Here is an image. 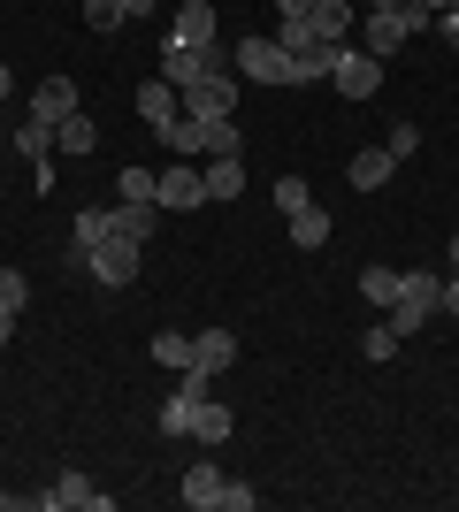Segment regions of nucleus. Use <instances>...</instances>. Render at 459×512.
Listing matches in <instances>:
<instances>
[{
	"label": "nucleus",
	"instance_id": "nucleus-1",
	"mask_svg": "<svg viewBox=\"0 0 459 512\" xmlns=\"http://www.w3.org/2000/svg\"><path fill=\"white\" fill-rule=\"evenodd\" d=\"M437 299H444V268H406V276H398V299H391V329L414 337L421 321L437 314Z\"/></svg>",
	"mask_w": 459,
	"mask_h": 512
},
{
	"label": "nucleus",
	"instance_id": "nucleus-2",
	"mask_svg": "<svg viewBox=\"0 0 459 512\" xmlns=\"http://www.w3.org/2000/svg\"><path fill=\"white\" fill-rule=\"evenodd\" d=\"M421 31H429V8H414V0H406V8H375V16L360 23V46H368L375 62H391L398 46L421 39Z\"/></svg>",
	"mask_w": 459,
	"mask_h": 512
},
{
	"label": "nucleus",
	"instance_id": "nucleus-3",
	"mask_svg": "<svg viewBox=\"0 0 459 512\" xmlns=\"http://www.w3.org/2000/svg\"><path fill=\"white\" fill-rule=\"evenodd\" d=\"M238 77L245 85H291V54H284V39H238Z\"/></svg>",
	"mask_w": 459,
	"mask_h": 512
},
{
	"label": "nucleus",
	"instance_id": "nucleus-4",
	"mask_svg": "<svg viewBox=\"0 0 459 512\" xmlns=\"http://www.w3.org/2000/svg\"><path fill=\"white\" fill-rule=\"evenodd\" d=\"M153 199H161V214H192V207H207V169H192V161H169V169L153 176Z\"/></svg>",
	"mask_w": 459,
	"mask_h": 512
},
{
	"label": "nucleus",
	"instance_id": "nucleus-5",
	"mask_svg": "<svg viewBox=\"0 0 459 512\" xmlns=\"http://www.w3.org/2000/svg\"><path fill=\"white\" fill-rule=\"evenodd\" d=\"M85 276H100L108 291H123V283H138V245L131 237H100V245H85Z\"/></svg>",
	"mask_w": 459,
	"mask_h": 512
},
{
	"label": "nucleus",
	"instance_id": "nucleus-6",
	"mask_svg": "<svg viewBox=\"0 0 459 512\" xmlns=\"http://www.w3.org/2000/svg\"><path fill=\"white\" fill-rule=\"evenodd\" d=\"M184 115H199V123L238 115V69H207L199 85H184Z\"/></svg>",
	"mask_w": 459,
	"mask_h": 512
},
{
	"label": "nucleus",
	"instance_id": "nucleus-7",
	"mask_svg": "<svg viewBox=\"0 0 459 512\" xmlns=\"http://www.w3.org/2000/svg\"><path fill=\"white\" fill-rule=\"evenodd\" d=\"M329 85L345 92V100H375V92H383V62H375L368 46H345L337 69H329Z\"/></svg>",
	"mask_w": 459,
	"mask_h": 512
},
{
	"label": "nucleus",
	"instance_id": "nucleus-8",
	"mask_svg": "<svg viewBox=\"0 0 459 512\" xmlns=\"http://www.w3.org/2000/svg\"><path fill=\"white\" fill-rule=\"evenodd\" d=\"M207 69H230V54H215V46H161V77H169L176 92L184 85H199V77H207Z\"/></svg>",
	"mask_w": 459,
	"mask_h": 512
},
{
	"label": "nucleus",
	"instance_id": "nucleus-9",
	"mask_svg": "<svg viewBox=\"0 0 459 512\" xmlns=\"http://www.w3.org/2000/svg\"><path fill=\"white\" fill-rule=\"evenodd\" d=\"M108 230L131 237V245H153V237H161V207H153V199H115V207H108Z\"/></svg>",
	"mask_w": 459,
	"mask_h": 512
},
{
	"label": "nucleus",
	"instance_id": "nucleus-10",
	"mask_svg": "<svg viewBox=\"0 0 459 512\" xmlns=\"http://www.w3.org/2000/svg\"><path fill=\"white\" fill-rule=\"evenodd\" d=\"M169 39L176 46H215V0H176Z\"/></svg>",
	"mask_w": 459,
	"mask_h": 512
},
{
	"label": "nucleus",
	"instance_id": "nucleus-11",
	"mask_svg": "<svg viewBox=\"0 0 459 512\" xmlns=\"http://www.w3.org/2000/svg\"><path fill=\"white\" fill-rule=\"evenodd\" d=\"M230 428H238V413H230V398H199L192 406V444H230Z\"/></svg>",
	"mask_w": 459,
	"mask_h": 512
},
{
	"label": "nucleus",
	"instance_id": "nucleus-12",
	"mask_svg": "<svg viewBox=\"0 0 459 512\" xmlns=\"http://www.w3.org/2000/svg\"><path fill=\"white\" fill-rule=\"evenodd\" d=\"M222 490H230V474H222L215 459H199V467L184 474V505L192 512H222Z\"/></svg>",
	"mask_w": 459,
	"mask_h": 512
},
{
	"label": "nucleus",
	"instance_id": "nucleus-13",
	"mask_svg": "<svg viewBox=\"0 0 459 512\" xmlns=\"http://www.w3.org/2000/svg\"><path fill=\"white\" fill-rule=\"evenodd\" d=\"M138 115H146V130L176 123V115H184V92H176L169 77H153V85H138Z\"/></svg>",
	"mask_w": 459,
	"mask_h": 512
},
{
	"label": "nucleus",
	"instance_id": "nucleus-14",
	"mask_svg": "<svg viewBox=\"0 0 459 512\" xmlns=\"http://www.w3.org/2000/svg\"><path fill=\"white\" fill-rule=\"evenodd\" d=\"M62 115H77V85H69V77H46V85L31 92V123H62Z\"/></svg>",
	"mask_w": 459,
	"mask_h": 512
},
{
	"label": "nucleus",
	"instance_id": "nucleus-15",
	"mask_svg": "<svg viewBox=\"0 0 459 512\" xmlns=\"http://www.w3.org/2000/svg\"><path fill=\"white\" fill-rule=\"evenodd\" d=\"M153 138H161L176 161H199V153H207V123H199V115H176V123H161Z\"/></svg>",
	"mask_w": 459,
	"mask_h": 512
},
{
	"label": "nucleus",
	"instance_id": "nucleus-16",
	"mask_svg": "<svg viewBox=\"0 0 459 512\" xmlns=\"http://www.w3.org/2000/svg\"><path fill=\"white\" fill-rule=\"evenodd\" d=\"M391 176H398L391 146H368V153H352V192H383Z\"/></svg>",
	"mask_w": 459,
	"mask_h": 512
},
{
	"label": "nucleus",
	"instance_id": "nucleus-17",
	"mask_svg": "<svg viewBox=\"0 0 459 512\" xmlns=\"http://www.w3.org/2000/svg\"><path fill=\"white\" fill-rule=\"evenodd\" d=\"M238 360V337L230 329H199L192 337V367H207V375H222V367Z\"/></svg>",
	"mask_w": 459,
	"mask_h": 512
},
{
	"label": "nucleus",
	"instance_id": "nucleus-18",
	"mask_svg": "<svg viewBox=\"0 0 459 512\" xmlns=\"http://www.w3.org/2000/svg\"><path fill=\"white\" fill-rule=\"evenodd\" d=\"M284 222H291V245H299V253H322L329 245V214L314 207V199H306L299 214H284Z\"/></svg>",
	"mask_w": 459,
	"mask_h": 512
},
{
	"label": "nucleus",
	"instance_id": "nucleus-19",
	"mask_svg": "<svg viewBox=\"0 0 459 512\" xmlns=\"http://www.w3.org/2000/svg\"><path fill=\"white\" fill-rule=\"evenodd\" d=\"M100 146V123H92L85 107H77V115H62V123H54V153H92Z\"/></svg>",
	"mask_w": 459,
	"mask_h": 512
},
{
	"label": "nucleus",
	"instance_id": "nucleus-20",
	"mask_svg": "<svg viewBox=\"0 0 459 512\" xmlns=\"http://www.w3.org/2000/svg\"><path fill=\"white\" fill-rule=\"evenodd\" d=\"M245 192V161L238 153H215V161H207V199H238Z\"/></svg>",
	"mask_w": 459,
	"mask_h": 512
},
{
	"label": "nucleus",
	"instance_id": "nucleus-21",
	"mask_svg": "<svg viewBox=\"0 0 459 512\" xmlns=\"http://www.w3.org/2000/svg\"><path fill=\"white\" fill-rule=\"evenodd\" d=\"M85 23L100 31V39H115V31L131 23V0H85Z\"/></svg>",
	"mask_w": 459,
	"mask_h": 512
},
{
	"label": "nucleus",
	"instance_id": "nucleus-22",
	"mask_svg": "<svg viewBox=\"0 0 459 512\" xmlns=\"http://www.w3.org/2000/svg\"><path fill=\"white\" fill-rule=\"evenodd\" d=\"M16 153L23 161H54V123H16Z\"/></svg>",
	"mask_w": 459,
	"mask_h": 512
},
{
	"label": "nucleus",
	"instance_id": "nucleus-23",
	"mask_svg": "<svg viewBox=\"0 0 459 512\" xmlns=\"http://www.w3.org/2000/svg\"><path fill=\"white\" fill-rule=\"evenodd\" d=\"M153 360L184 375V367H192V337H184V329H161V337H153Z\"/></svg>",
	"mask_w": 459,
	"mask_h": 512
},
{
	"label": "nucleus",
	"instance_id": "nucleus-24",
	"mask_svg": "<svg viewBox=\"0 0 459 512\" xmlns=\"http://www.w3.org/2000/svg\"><path fill=\"white\" fill-rule=\"evenodd\" d=\"M360 299H368V306H391L398 299V268H360Z\"/></svg>",
	"mask_w": 459,
	"mask_h": 512
},
{
	"label": "nucleus",
	"instance_id": "nucleus-25",
	"mask_svg": "<svg viewBox=\"0 0 459 512\" xmlns=\"http://www.w3.org/2000/svg\"><path fill=\"white\" fill-rule=\"evenodd\" d=\"M31 306V276L23 268H0V314H23Z\"/></svg>",
	"mask_w": 459,
	"mask_h": 512
},
{
	"label": "nucleus",
	"instance_id": "nucleus-26",
	"mask_svg": "<svg viewBox=\"0 0 459 512\" xmlns=\"http://www.w3.org/2000/svg\"><path fill=\"white\" fill-rule=\"evenodd\" d=\"M69 230H77V253H85V245H100V237H108V207H77V222H69Z\"/></svg>",
	"mask_w": 459,
	"mask_h": 512
},
{
	"label": "nucleus",
	"instance_id": "nucleus-27",
	"mask_svg": "<svg viewBox=\"0 0 459 512\" xmlns=\"http://www.w3.org/2000/svg\"><path fill=\"white\" fill-rule=\"evenodd\" d=\"M192 406H199V398L169 390V398H161V428H169V436H184V428H192Z\"/></svg>",
	"mask_w": 459,
	"mask_h": 512
},
{
	"label": "nucleus",
	"instance_id": "nucleus-28",
	"mask_svg": "<svg viewBox=\"0 0 459 512\" xmlns=\"http://www.w3.org/2000/svg\"><path fill=\"white\" fill-rule=\"evenodd\" d=\"M215 153H238V115H215V123H207V161H215Z\"/></svg>",
	"mask_w": 459,
	"mask_h": 512
},
{
	"label": "nucleus",
	"instance_id": "nucleus-29",
	"mask_svg": "<svg viewBox=\"0 0 459 512\" xmlns=\"http://www.w3.org/2000/svg\"><path fill=\"white\" fill-rule=\"evenodd\" d=\"M115 199H153V169H123L115 176ZM161 207V199H153Z\"/></svg>",
	"mask_w": 459,
	"mask_h": 512
},
{
	"label": "nucleus",
	"instance_id": "nucleus-30",
	"mask_svg": "<svg viewBox=\"0 0 459 512\" xmlns=\"http://www.w3.org/2000/svg\"><path fill=\"white\" fill-rule=\"evenodd\" d=\"M383 146H391V161H414V153H421V130H414V123H391V138H383Z\"/></svg>",
	"mask_w": 459,
	"mask_h": 512
},
{
	"label": "nucleus",
	"instance_id": "nucleus-31",
	"mask_svg": "<svg viewBox=\"0 0 459 512\" xmlns=\"http://www.w3.org/2000/svg\"><path fill=\"white\" fill-rule=\"evenodd\" d=\"M360 352H368V360H391V352H398V329H391V321H383V329H368V337H360Z\"/></svg>",
	"mask_w": 459,
	"mask_h": 512
},
{
	"label": "nucleus",
	"instance_id": "nucleus-32",
	"mask_svg": "<svg viewBox=\"0 0 459 512\" xmlns=\"http://www.w3.org/2000/svg\"><path fill=\"white\" fill-rule=\"evenodd\" d=\"M306 199H314V192H306V176H284V184H276V207H284V214H299Z\"/></svg>",
	"mask_w": 459,
	"mask_h": 512
},
{
	"label": "nucleus",
	"instance_id": "nucleus-33",
	"mask_svg": "<svg viewBox=\"0 0 459 512\" xmlns=\"http://www.w3.org/2000/svg\"><path fill=\"white\" fill-rule=\"evenodd\" d=\"M176 390H184V398H215V375H207V367H184V375H176Z\"/></svg>",
	"mask_w": 459,
	"mask_h": 512
},
{
	"label": "nucleus",
	"instance_id": "nucleus-34",
	"mask_svg": "<svg viewBox=\"0 0 459 512\" xmlns=\"http://www.w3.org/2000/svg\"><path fill=\"white\" fill-rule=\"evenodd\" d=\"M261 505V490H245V482H230V490H222V512H253Z\"/></svg>",
	"mask_w": 459,
	"mask_h": 512
},
{
	"label": "nucleus",
	"instance_id": "nucleus-35",
	"mask_svg": "<svg viewBox=\"0 0 459 512\" xmlns=\"http://www.w3.org/2000/svg\"><path fill=\"white\" fill-rule=\"evenodd\" d=\"M437 314H459V268H444V299H437Z\"/></svg>",
	"mask_w": 459,
	"mask_h": 512
},
{
	"label": "nucleus",
	"instance_id": "nucleus-36",
	"mask_svg": "<svg viewBox=\"0 0 459 512\" xmlns=\"http://www.w3.org/2000/svg\"><path fill=\"white\" fill-rule=\"evenodd\" d=\"M306 8H314V0H276V16H284V23H299Z\"/></svg>",
	"mask_w": 459,
	"mask_h": 512
},
{
	"label": "nucleus",
	"instance_id": "nucleus-37",
	"mask_svg": "<svg viewBox=\"0 0 459 512\" xmlns=\"http://www.w3.org/2000/svg\"><path fill=\"white\" fill-rule=\"evenodd\" d=\"M444 46L459 54V16H452V8H444Z\"/></svg>",
	"mask_w": 459,
	"mask_h": 512
},
{
	"label": "nucleus",
	"instance_id": "nucleus-38",
	"mask_svg": "<svg viewBox=\"0 0 459 512\" xmlns=\"http://www.w3.org/2000/svg\"><path fill=\"white\" fill-rule=\"evenodd\" d=\"M0 512H23V497H16V490H0Z\"/></svg>",
	"mask_w": 459,
	"mask_h": 512
},
{
	"label": "nucleus",
	"instance_id": "nucleus-39",
	"mask_svg": "<svg viewBox=\"0 0 459 512\" xmlns=\"http://www.w3.org/2000/svg\"><path fill=\"white\" fill-rule=\"evenodd\" d=\"M8 337H16V314H0V344H8Z\"/></svg>",
	"mask_w": 459,
	"mask_h": 512
},
{
	"label": "nucleus",
	"instance_id": "nucleus-40",
	"mask_svg": "<svg viewBox=\"0 0 459 512\" xmlns=\"http://www.w3.org/2000/svg\"><path fill=\"white\" fill-rule=\"evenodd\" d=\"M8 92H16V77H8V62H0V100H8Z\"/></svg>",
	"mask_w": 459,
	"mask_h": 512
},
{
	"label": "nucleus",
	"instance_id": "nucleus-41",
	"mask_svg": "<svg viewBox=\"0 0 459 512\" xmlns=\"http://www.w3.org/2000/svg\"><path fill=\"white\" fill-rule=\"evenodd\" d=\"M444 268H459V237H452V245H444Z\"/></svg>",
	"mask_w": 459,
	"mask_h": 512
},
{
	"label": "nucleus",
	"instance_id": "nucleus-42",
	"mask_svg": "<svg viewBox=\"0 0 459 512\" xmlns=\"http://www.w3.org/2000/svg\"><path fill=\"white\" fill-rule=\"evenodd\" d=\"M414 8H429V16H437V8H452V0H414Z\"/></svg>",
	"mask_w": 459,
	"mask_h": 512
},
{
	"label": "nucleus",
	"instance_id": "nucleus-43",
	"mask_svg": "<svg viewBox=\"0 0 459 512\" xmlns=\"http://www.w3.org/2000/svg\"><path fill=\"white\" fill-rule=\"evenodd\" d=\"M375 8H406V0H368V16H375Z\"/></svg>",
	"mask_w": 459,
	"mask_h": 512
},
{
	"label": "nucleus",
	"instance_id": "nucleus-44",
	"mask_svg": "<svg viewBox=\"0 0 459 512\" xmlns=\"http://www.w3.org/2000/svg\"><path fill=\"white\" fill-rule=\"evenodd\" d=\"M452 16H459V0H452Z\"/></svg>",
	"mask_w": 459,
	"mask_h": 512
}]
</instances>
